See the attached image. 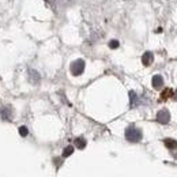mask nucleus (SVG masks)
Masks as SVG:
<instances>
[{
    "label": "nucleus",
    "instance_id": "obj_11",
    "mask_svg": "<svg viewBox=\"0 0 177 177\" xmlns=\"http://www.w3.org/2000/svg\"><path fill=\"white\" fill-rule=\"evenodd\" d=\"M130 97H131V106H135V105H136V99H138V98H136V94H135L134 91H131Z\"/></svg>",
    "mask_w": 177,
    "mask_h": 177
},
{
    "label": "nucleus",
    "instance_id": "obj_4",
    "mask_svg": "<svg viewBox=\"0 0 177 177\" xmlns=\"http://www.w3.org/2000/svg\"><path fill=\"white\" fill-rule=\"evenodd\" d=\"M151 82H153V87L155 90H159V89L164 86V78H162L161 75H154Z\"/></svg>",
    "mask_w": 177,
    "mask_h": 177
},
{
    "label": "nucleus",
    "instance_id": "obj_6",
    "mask_svg": "<svg viewBox=\"0 0 177 177\" xmlns=\"http://www.w3.org/2000/svg\"><path fill=\"white\" fill-rule=\"evenodd\" d=\"M164 143H165V146L169 150H176L177 149V140H174V139H165Z\"/></svg>",
    "mask_w": 177,
    "mask_h": 177
},
{
    "label": "nucleus",
    "instance_id": "obj_10",
    "mask_svg": "<svg viewBox=\"0 0 177 177\" xmlns=\"http://www.w3.org/2000/svg\"><path fill=\"white\" fill-rule=\"evenodd\" d=\"M19 135H20V136H23V138H25V136H28V135H29V130L25 126L19 127Z\"/></svg>",
    "mask_w": 177,
    "mask_h": 177
},
{
    "label": "nucleus",
    "instance_id": "obj_2",
    "mask_svg": "<svg viewBox=\"0 0 177 177\" xmlns=\"http://www.w3.org/2000/svg\"><path fill=\"white\" fill-rule=\"evenodd\" d=\"M70 70H71V74L72 75H75V76H78V75H80L85 71V61L83 60H75L74 63L71 64V67H70Z\"/></svg>",
    "mask_w": 177,
    "mask_h": 177
},
{
    "label": "nucleus",
    "instance_id": "obj_3",
    "mask_svg": "<svg viewBox=\"0 0 177 177\" xmlns=\"http://www.w3.org/2000/svg\"><path fill=\"white\" fill-rule=\"evenodd\" d=\"M157 120H158V123H161V124H168V123H169V120H170L169 110L161 109L157 113Z\"/></svg>",
    "mask_w": 177,
    "mask_h": 177
},
{
    "label": "nucleus",
    "instance_id": "obj_9",
    "mask_svg": "<svg viewBox=\"0 0 177 177\" xmlns=\"http://www.w3.org/2000/svg\"><path fill=\"white\" fill-rule=\"evenodd\" d=\"M72 153H74V146H67V147L64 149V151H63V158L70 157Z\"/></svg>",
    "mask_w": 177,
    "mask_h": 177
},
{
    "label": "nucleus",
    "instance_id": "obj_5",
    "mask_svg": "<svg viewBox=\"0 0 177 177\" xmlns=\"http://www.w3.org/2000/svg\"><path fill=\"white\" fill-rule=\"evenodd\" d=\"M153 61H154V55L151 52H146L145 55L142 56V63L145 64L146 67H149L150 64H153Z\"/></svg>",
    "mask_w": 177,
    "mask_h": 177
},
{
    "label": "nucleus",
    "instance_id": "obj_13",
    "mask_svg": "<svg viewBox=\"0 0 177 177\" xmlns=\"http://www.w3.org/2000/svg\"><path fill=\"white\" fill-rule=\"evenodd\" d=\"M173 99H174V101H177V90L173 93Z\"/></svg>",
    "mask_w": 177,
    "mask_h": 177
},
{
    "label": "nucleus",
    "instance_id": "obj_8",
    "mask_svg": "<svg viewBox=\"0 0 177 177\" xmlns=\"http://www.w3.org/2000/svg\"><path fill=\"white\" fill-rule=\"evenodd\" d=\"M75 146H76L78 149H85V147H86V140L83 138L75 139Z\"/></svg>",
    "mask_w": 177,
    "mask_h": 177
},
{
    "label": "nucleus",
    "instance_id": "obj_7",
    "mask_svg": "<svg viewBox=\"0 0 177 177\" xmlns=\"http://www.w3.org/2000/svg\"><path fill=\"white\" fill-rule=\"evenodd\" d=\"M173 93H174V91L172 90V89H165V90L162 91V94H161V99H162V101H165V99H168L169 97H173Z\"/></svg>",
    "mask_w": 177,
    "mask_h": 177
},
{
    "label": "nucleus",
    "instance_id": "obj_1",
    "mask_svg": "<svg viewBox=\"0 0 177 177\" xmlns=\"http://www.w3.org/2000/svg\"><path fill=\"white\" fill-rule=\"evenodd\" d=\"M126 138H127V140L132 142V143L140 142L142 140V131L139 128H136V127L131 126L126 130Z\"/></svg>",
    "mask_w": 177,
    "mask_h": 177
},
{
    "label": "nucleus",
    "instance_id": "obj_12",
    "mask_svg": "<svg viewBox=\"0 0 177 177\" xmlns=\"http://www.w3.org/2000/svg\"><path fill=\"white\" fill-rule=\"evenodd\" d=\"M109 48L110 49H116V48H118V41L117 39H112L109 42Z\"/></svg>",
    "mask_w": 177,
    "mask_h": 177
}]
</instances>
